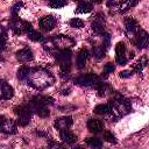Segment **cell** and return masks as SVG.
Instances as JSON below:
<instances>
[{"label":"cell","instance_id":"cell-1","mask_svg":"<svg viewBox=\"0 0 149 149\" xmlns=\"http://www.w3.org/2000/svg\"><path fill=\"white\" fill-rule=\"evenodd\" d=\"M27 81H28V85L31 86L33 88L42 91L48 88L55 83V77L51 74L50 71L43 68H37V69L30 70Z\"/></svg>","mask_w":149,"mask_h":149},{"label":"cell","instance_id":"cell-2","mask_svg":"<svg viewBox=\"0 0 149 149\" xmlns=\"http://www.w3.org/2000/svg\"><path fill=\"white\" fill-rule=\"evenodd\" d=\"M109 108H111L112 114H114L116 118H120L130 111V102L122 95L116 94L115 98L111 101Z\"/></svg>","mask_w":149,"mask_h":149},{"label":"cell","instance_id":"cell-3","mask_svg":"<svg viewBox=\"0 0 149 149\" xmlns=\"http://www.w3.org/2000/svg\"><path fill=\"white\" fill-rule=\"evenodd\" d=\"M71 56H72V52L70 49L55 51V58L59 63L61 70L63 73H68L71 69Z\"/></svg>","mask_w":149,"mask_h":149},{"label":"cell","instance_id":"cell-4","mask_svg":"<svg viewBox=\"0 0 149 149\" xmlns=\"http://www.w3.org/2000/svg\"><path fill=\"white\" fill-rule=\"evenodd\" d=\"M29 108L31 109V112H35L38 116L41 118H48L49 116V109L47 107V105L42 101L41 99V95H36V97H33L29 101Z\"/></svg>","mask_w":149,"mask_h":149},{"label":"cell","instance_id":"cell-5","mask_svg":"<svg viewBox=\"0 0 149 149\" xmlns=\"http://www.w3.org/2000/svg\"><path fill=\"white\" fill-rule=\"evenodd\" d=\"M14 113L16 114L17 116V123L20 126H27L29 122H30V119H31V109L29 108V106H26V105H20V106H16L14 108Z\"/></svg>","mask_w":149,"mask_h":149},{"label":"cell","instance_id":"cell-6","mask_svg":"<svg viewBox=\"0 0 149 149\" xmlns=\"http://www.w3.org/2000/svg\"><path fill=\"white\" fill-rule=\"evenodd\" d=\"M100 81V78L95 73H86L74 79V84L80 86H95Z\"/></svg>","mask_w":149,"mask_h":149},{"label":"cell","instance_id":"cell-7","mask_svg":"<svg viewBox=\"0 0 149 149\" xmlns=\"http://www.w3.org/2000/svg\"><path fill=\"white\" fill-rule=\"evenodd\" d=\"M10 28L12 30L14 31V34L16 35H21L23 33H28L33 27L29 22H26V21H21L19 19H13L10 21Z\"/></svg>","mask_w":149,"mask_h":149},{"label":"cell","instance_id":"cell-8","mask_svg":"<svg viewBox=\"0 0 149 149\" xmlns=\"http://www.w3.org/2000/svg\"><path fill=\"white\" fill-rule=\"evenodd\" d=\"M56 49L57 50H65V49H70V47H72L74 44V41L69 37V36H64V35H59V36H55L51 38Z\"/></svg>","mask_w":149,"mask_h":149},{"label":"cell","instance_id":"cell-9","mask_svg":"<svg viewBox=\"0 0 149 149\" xmlns=\"http://www.w3.org/2000/svg\"><path fill=\"white\" fill-rule=\"evenodd\" d=\"M137 5V1H109L107 3V6L113 9V10H116L119 13H122L127 9H129L130 7Z\"/></svg>","mask_w":149,"mask_h":149},{"label":"cell","instance_id":"cell-10","mask_svg":"<svg viewBox=\"0 0 149 149\" xmlns=\"http://www.w3.org/2000/svg\"><path fill=\"white\" fill-rule=\"evenodd\" d=\"M91 27H92V29H93L94 33H97V34H104V30H105V19H104V15L101 13H98L94 16Z\"/></svg>","mask_w":149,"mask_h":149},{"label":"cell","instance_id":"cell-11","mask_svg":"<svg viewBox=\"0 0 149 149\" xmlns=\"http://www.w3.org/2000/svg\"><path fill=\"white\" fill-rule=\"evenodd\" d=\"M148 42H149V36H148V33L144 31V30H140L135 38H134V44L139 48V49H144L148 47Z\"/></svg>","mask_w":149,"mask_h":149},{"label":"cell","instance_id":"cell-12","mask_svg":"<svg viewBox=\"0 0 149 149\" xmlns=\"http://www.w3.org/2000/svg\"><path fill=\"white\" fill-rule=\"evenodd\" d=\"M0 132L5 134H14L16 132V123L10 119H3L0 123Z\"/></svg>","mask_w":149,"mask_h":149},{"label":"cell","instance_id":"cell-13","mask_svg":"<svg viewBox=\"0 0 149 149\" xmlns=\"http://www.w3.org/2000/svg\"><path fill=\"white\" fill-rule=\"evenodd\" d=\"M72 123H73V119L71 116H62L55 121L54 126L59 130H66L72 126Z\"/></svg>","mask_w":149,"mask_h":149},{"label":"cell","instance_id":"cell-14","mask_svg":"<svg viewBox=\"0 0 149 149\" xmlns=\"http://www.w3.org/2000/svg\"><path fill=\"white\" fill-rule=\"evenodd\" d=\"M56 24V19L52 16V15H47V16H43L41 20H40V27L43 29V30H51Z\"/></svg>","mask_w":149,"mask_h":149},{"label":"cell","instance_id":"cell-15","mask_svg":"<svg viewBox=\"0 0 149 149\" xmlns=\"http://www.w3.org/2000/svg\"><path fill=\"white\" fill-rule=\"evenodd\" d=\"M16 58L20 62L24 63V62H30L34 58V55H33V51L29 48H23V49L16 51Z\"/></svg>","mask_w":149,"mask_h":149},{"label":"cell","instance_id":"cell-16","mask_svg":"<svg viewBox=\"0 0 149 149\" xmlns=\"http://www.w3.org/2000/svg\"><path fill=\"white\" fill-rule=\"evenodd\" d=\"M87 128L90 132L92 133H99L105 128V123L101 120H97V119H90L87 121Z\"/></svg>","mask_w":149,"mask_h":149},{"label":"cell","instance_id":"cell-17","mask_svg":"<svg viewBox=\"0 0 149 149\" xmlns=\"http://www.w3.org/2000/svg\"><path fill=\"white\" fill-rule=\"evenodd\" d=\"M87 58H88V51L86 49H81L77 55V68L83 69L86 64Z\"/></svg>","mask_w":149,"mask_h":149},{"label":"cell","instance_id":"cell-18","mask_svg":"<svg viewBox=\"0 0 149 149\" xmlns=\"http://www.w3.org/2000/svg\"><path fill=\"white\" fill-rule=\"evenodd\" d=\"M59 136H61V140H62L63 142L69 143V144L74 143V142L77 141V136H76L72 132H70V130H61Z\"/></svg>","mask_w":149,"mask_h":149},{"label":"cell","instance_id":"cell-19","mask_svg":"<svg viewBox=\"0 0 149 149\" xmlns=\"http://www.w3.org/2000/svg\"><path fill=\"white\" fill-rule=\"evenodd\" d=\"M125 28L128 33H136L139 30V23L133 17H127L125 20Z\"/></svg>","mask_w":149,"mask_h":149},{"label":"cell","instance_id":"cell-20","mask_svg":"<svg viewBox=\"0 0 149 149\" xmlns=\"http://www.w3.org/2000/svg\"><path fill=\"white\" fill-rule=\"evenodd\" d=\"M1 94L3 99H10L14 95V90L9 84L1 81Z\"/></svg>","mask_w":149,"mask_h":149},{"label":"cell","instance_id":"cell-21","mask_svg":"<svg viewBox=\"0 0 149 149\" xmlns=\"http://www.w3.org/2000/svg\"><path fill=\"white\" fill-rule=\"evenodd\" d=\"M93 8V5L88 1H80L77 6V9L76 12L77 13H90Z\"/></svg>","mask_w":149,"mask_h":149},{"label":"cell","instance_id":"cell-22","mask_svg":"<svg viewBox=\"0 0 149 149\" xmlns=\"http://www.w3.org/2000/svg\"><path fill=\"white\" fill-rule=\"evenodd\" d=\"M93 112L98 115H107L111 113V108H109V105H107V104H100L94 107Z\"/></svg>","mask_w":149,"mask_h":149},{"label":"cell","instance_id":"cell-23","mask_svg":"<svg viewBox=\"0 0 149 149\" xmlns=\"http://www.w3.org/2000/svg\"><path fill=\"white\" fill-rule=\"evenodd\" d=\"M30 70H31V69H29V68L26 66V65L21 66V68L17 70V73H16L17 78H19L20 80H24V79H27V78H28V74H29V72H30Z\"/></svg>","mask_w":149,"mask_h":149},{"label":"cell","instance_id":"cell-24","mask_svg":"<svg viewBox=\"0 0 149 149\" xmlns=\"http://www.w3.org/2000/svg\"><path fill=\"white\" fill-rule=\"evenodd\" d=\"M86 143H87V146H90L93 149H99L102 146L101 141L99 139H97V137H87L86 139Z\"/></svg>","mask_w":149,"mask_h":149},{"label":"cell","instance_id":"cell-25","mask_svg":"<svg viewBox=\"0 0 149 149\" xmlns=\"http://www.w3.org/2000/svg\"><path fill=\"white\" fill-rule=\"evenodd\" d=\"M27 35H28V37L31 40V41H34V42H38V41H42L43 38H42V35L38 33V31H36L34 28H31L28 33H27Z\"/></svg>","mask_w":149,"mask_h":149},{"label":"cell","instance_id":"cell-26","mask_svg":"<svg viewBox=\"0 0 149 149\" xmlns=\"http://www.w3.org/2000/svg\"><path fill=\"white\" fill-rule=\"evenodd\" d=\"M105 49L106 48L104 45H95V47H93V55L97 58H101L105 55Z\"/></svg>","mask_w":149,"mask_h":149},{"label":"cell","instance_id":"cell-27","mask_svg":"<svg viewBox=\"0 0 149 149\" xmlns=\"http://www.w3.org/2000/svg\"><path fill=\"white\" fill-rule=\"evenodd\" d=\"M6 43H7V34L6 30L0 28V50H3L6 48Z\"/></svg>","mask_w":149,"mask_h":149},{"label":"cell","instance_id":"cell-28","mask_svg":"<svg viewBox=\"0 0 149 149\" xmlns=\"http://www.w3.org/2000/svg\"><path fill=\"white\" fill-rule=\"evenodd\" d=\"M125 52H126V45L123 42H119L115 47V54H116V57L118 56H125Z\"/></svg>","mask_w":149,"mask_h":149},{"label":"cell","instance_id":"cell-29","mask_svg":"<svg viewBox=\"0 0 149 149\" xmlns=\"http://www.w3.org/2000/svg\"><path fill=\"white\" fill-rule=\"evenodd\" d=\"M70 26H71L72 28H77V29H79V28H81V27L84 26V21H83L81 19L73 17V19H71V21H70Z\"/></svg>","mask_w":149,"mask_h":149},{"label":"cell","instance_id":"cell-30","mask_svg":"<svg viewBox=\"0 0 149 149\" xmlns=\"http://www.w3.org/2000/svg\"><path fill=\"white\" fill-rule=\"evenodd\" d=\"M49 6L51 8H62V7L66 6V1H63V0H51L49 2Z\"/></svg>","mask_w":149,"mask_h":149},{"label":"cell","instance_id":"cell-31","mask_svg":"<svg viewBox=\"0 0 149 149\" xmlns=\"http://www.w3.org/2000/svg\"><path fill=\"white\" fill-rule=\"evenodd\" d=\"M104 140L107 141V142H111V143H115L116 142V139H115V135L109 132V130H106L104 133Z\"/></svg>","mask_w":149,"mask_h":149},{"label":"cell","instance_id":"cell-32","mask_svg":"<svg viewBox=\"0 0 149 149\" xmlns=\"http://www.w3.org/2000/svg\"><path fill=\"white\" fill-rule=\"evenodd\" d=\"M114 69H115V66H114L113 63H107V64L105 65V68H104V73H105V76H107L108 73H112V72L114 71Z\"/></svg>","mask_w":149,"mask_h":149},{"label":"cell","instance_id":"cell-33","mask_svg":"<svg viewBox=\"0 0 149 149\" xmlns=\"http://www.w3.org/2000/svg\"><path fill=\"white\" fill-rule=\"evenodd\" d=\"M22 6H23V3H22V2H16V3L12 7V13H13V15H14V16L17 14V12L20 10V8H21Z\"/></svg>","mask_w":149,"mask_h":149},{"label":"cell","instance_id":"cell-34","mask_svg":"<svg viewBox=\"0 0 149 149\" xmlns=\"http://www.w3.org/2000/svg\"><path fill=\"white\" fill-rule=\"evenodd\" d=\"M132 74H133V72L130 70H123V71L120 72V77L121 78H129Z\"/></svg>","mask_w":149,"mask_h":149},{"label":"cell","instance_id":"cell-35","mask_svg":"<svg viewBox=\"0 0 149 149\" xmlns=\"http://www.w3.org/2000/svg\"><path fill=\"white\" fill-rule=\"evenodd\" d=\"M116 63L120 64V65H123V64L127 63V58L125 56H118L116 57Z\"/></svg>","mask_w":149,"mask_h":149},{"label":"cell","instance_id":"cell-36","mask_svg":"<svg viewBox=\"0 0 149 149\" xmlns=\"http://www.w3.org/2000/svg\"><path fill=\"white\" fill-rule=\"evenodd\" d=\"M49 149H65L62 144H59V143H51L50 146H49Z\"/></svg>","mask_w":149,"mask_h":149},{"label":"cell","instance_id":"cell-37","mask_svg":"<svg viewBox=\"0 0 149 149\" xmlns=\"http://www.w3.org/2000/svg\"><path fill=\"white\" fill-rule=\"evenodd\" d=\"M68 92H70V88H66V90H63V91H62V94H64V95H66V94H69Z\"/></svg>","mask_w":149,"mask_h":149},{"label":"cell","instance_id":"cell-38","mask_svg":"<svg viewBox=\"0 0 149 149\" xmlns=\"http://www.w3.org/2000/svg\"><path fill=\"white\" fill-rule=\"evenodd\" d=\"M72 149H84V148H83L81 146H74V147H73Z\"/></svg>","mask_w":149,"mask_h":149},{"label":"cell","instance_id":"cell-39","mask_svg":"<svg viewBox=\"0 0 149 149\" xmlns=\"http://www.w3.org/2000/svg\"><path fill=\"white\" fill-rule=\"evenodd\" d=\"M0 98H2V94H1V81H0Z\"/></svg>","mask_w":149,"mask_h":149},{"label":"cell","instance_id":"cell-40","mask_svg":"<svg viewBox=\"0 0 149 149\" xmlns=\"http://www.w3.org/2000/svg\"><path fill=\"white\" fill-rule=\"evenodd\" d=\"M3 119H5V118H3V116H0V123H1V122H2V121H3Z\"/></svg>","mask_w":149,"mask_h":149}]
</instances>
